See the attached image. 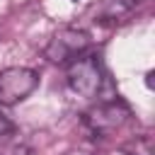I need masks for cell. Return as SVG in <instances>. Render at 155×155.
<instances>
[{"label": "cell", "mask_w": 155, "mask_h": 155, "mask_svg": "<svg viewBox=\"0 0 155 155\" xmlns=\"http://www.w3.org/2000/svg\"><path fill=\"white\" fill-rule=\"evenodd\" d=\"M126 119H128V109L121 102H107L85 114V121L94 133H109V131L119 128Z\"/></svg>", "instance_id": "obj_4"}, {"label": "cell", "mask_w": 155, "mask_h": 155, "mask_svg": "<svg viewBox=\"0 0 155 155\" xmlns=\"http://www.w3.org/2000/svg\"><path fill=\"white\" fill-rule=\"evenodd\" d=\"M68 85L82 97H94L102 87V68L97 56H80L68 63Z\"/></svg>", "instance_id": "obj_3"}, {"label": "cell", "mask_w": 155, "mask_h": 155, "mask_svg": "<svg viewBox=\"0 0 155 155\" xmlns=\"http://www.w3.org/2000/svg\"><path fill=\"white\" fill-rule=\"evenodd\" d=\"M12 128H15V126H12V121H10V119H7V116L0 111V136H7Z\"/></svg>", "instance_id": "obj_5"}, {"label": "cell", "mask_w": 155, "mask_h": 155, "mask_svg": "<svg viewBox=\"0 0 155 155\" xmlns=\"http://www.w3.org/2000/svg\"><path fill=\"white\" fill-rule=\"evenodd\" d=\"M87 46H90V36L85 31L73 29V27H63V29H58L51 36V41H48V46H46L44 53H46V58L51 63L68 65L70 61L80 58L87 51Z\"/></svg>", "instance_id": "obj_1"}, {"label": "cell", "mask_w": 155, "mask_h": 155, "mask_svg": "<svg viewBox=\"0 0 155 155\" xmlns=\"http://www.w3.org/2000/svg\"><path fill=\"white\" fill-rule=\"evenodd\" d=\"M39 85V75L31 68H5L0 73V104H17L29 97Z\"/></svg>", "instance_id": "obj_2"}]
</instances>
